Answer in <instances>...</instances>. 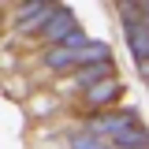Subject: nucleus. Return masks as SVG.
Masks as SVG:
<instances>
[{"label":"nucleus","mask_w":149,"mask_h":149,"mask_svg":"<svg viewBox=\"0 0 149 149\" xmlns=\"http://www.w3.org/2000/svg\"><path fill=\"white\" fill-rule=\"evenodd\" d=\"M127 41H130V52L138 63L149 60V22H130L127 26Z\"/></svg>","instance_id":"obj_4"},{"label":"nucleus","mask_w":149,"mask_h":149,"mask_svg":"<svg viewBox=\"0 0 149 149\" xmlns=\"http://www.w3.org/2000/svg\"><path fill=\"white\" fill-rule=\"evenodd\" d=\"M119 93H123V82H119V78H104V82H97V86H90V90L82 93V101H86L90 108H108Z\"/></svg>","instance_id":"obj_2"},{"label":"nucleus","mask_w":149,"mask_h":149,"mask_svg":"<svg viewBox=\"0 0 149 149\" xmlns=\"http://www.w3.org/2000/svg\"><path fill=\"white\" fill-rule=\"evenodd\" d=\"M71 34H78V22H74L71 11H60V8H56V15L41 26V41H45L49 49H52V45H63Z\"/></svg>","instance_id":"obj_1"},{"label":"nucleus","mask_w":149,"mask_h":149,"mask_svg":"<svg viewBox=\"0 0 149 149\" xmlns=\"http://www.w3.org/2000/svg\"><path fill=\"white\" fill-rule=\"evenodd\" d=\"M138 71H142V78H149V60H146V63H138Z\"/></svg>","instance_id":"obj_6"},{"label":"nucleus","mask_w":149,"mask_h":149,"mask_svg":"<svg viewBox=\"0 0 149 149\" xmlns=\"http://www.w3.org/2000/svg\"><path fill=\"white\" fill-rule=\"evenodd\" d=\"M71 74H74V86H82V93H86L90 86L112 78V63H108V60H101V63H86V67H78V71H71Z\"/></svg>","instance_id":"obj_3"},{"label":"nucleus","mask_w":149,"mask_h":149,"mask_svg":"<svg viewBox=\"0 0 149 149\" xmlns=\"http://www.w3.org/2000/svg\"><path fill=\"white\" fill-rule=\"evenodd\" d=\"M71 149H112V146L104 142V138H93V134L82 130V134H74V138H71Z\"/></svg>","instance_id":"obj_5"}]
</instances>
